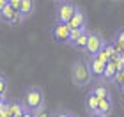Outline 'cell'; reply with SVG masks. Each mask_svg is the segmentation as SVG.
<instances>
[{"mask_svg":"<svg viewBox=\"0 0 124 117\" xmlns=\"http://www.w3.org/2000/svg\"><path fill=\"white\" fill-rule=\"evenodd\" d=\"M9 5L16 11V13H20V9H21V0H9Z\"/></svg>","mask_w":124,"mask_h":117,"instance_id":"ac0fdd59","label":"cell"},{"mask_svg":"<svg viewBox=\"0 0 124 117\" xmlns=\"http://www.w3.org/2000/svg\"><path fill=\"white\" fill-rule=\"evenodd\" d=\"M91 94H94L96 98H99V99H106V98H112V94H110V89L108 85H106L105 82H99V83H94V85L91 87V91H89Z\"/></svg>","mask_w":124,"mask_h":117,"instance_id":"ba28073f","label":"cell"},{"mask_svg":"<svg viewBox=\"0 0 124 117\" xmlns=\"http://www.w3.org/2000/svg\"><path fill=\"white\" fill-rule=\"evenodd\" d=\"M78 5L73 2H57L55 4V23L60 25H69V21L75 16Z\"/></svg>","mask_w":124,"mask_h":117,"instance_id":"3957f363","label":"cell"},{"mask_svg":"<svg viewBox=\"0 0 124 117\" xmlns=\"http://www.w3.org/2000/svg\"><path fill=\"white\" fill-rule=\"evenodd\" d=\"M23 117H34V112H30V110H25Z\"/></svg>","mask_w":124,"mask_h":117,"instance_id":"603a6c76","label":"cell"},{"mask_svg":"<svg viewBox=\"0 0 124 117\" xmlns=\"http://www.w3.org/2000/svg\"><path fill=\"white\" fill-rule=\"evenodd\" d=\"M69 34H71V29L69 25H60V23H55L53 29H52V36L57 43H67L69 41Z\"/></svg>","mask_w":124,"mask_h":117,"instance_id":"8992f818","label":"cell"},{"mask_svg":"<svg viewBox=\"0 0 124 117\" xmlns=\"http://www.w3.org/2000/svg\"><path fill=\"white\" fill-rule=\"evenodd\" d=\"M98 107H99V98H96L94 94L89 92V96H87V99H85V108H87L89 115L98 114Z\"/></svg>","mask_w":124,"mask_h":117,"instance_id":"8fae6325","label":"cell"},{"mask_svg":"<svg viewBox=\"0 0 124 117\" xmlns=\"http://www.w3.org/2000/svg\"><path fill=\"white\" fill-rule=\"evenodd\" d=\"M112 112H114V99L106 98V99H99V107H98V114L108 117Z\"/></svg>","mask_w":124,"mask_h":117,"instance_id":"9c48e42d","label":"cell"},{"mask_svg":"<svg viewBox=\"0 0 124 117\" xmlns=\"http://www.w3.org/2000/svg\"><path fill=\"white\" fill-rule=\"evenodd\" d=\"M7 117H11V115H7Z\"/></svg>","mask_w":124,"mask_h":117,"instance_id":"f1b7e54d","label":"cell"},{"mask_svg":"<svg viewBox=\"0 0 124 117\" xmlns=\"http://www.w3.org/2000/svg\"><path fill=\"white\" fill-rule=\"evenodd\" d=\"M9 5V0H0V14L4 13V9Z\"/></svg>","mask_w":124,"mask_h":117,"instance_id":"7402d4cb","label":"cell"},{"mask_svg":"<svg viewBox=\"0 0 124 117\" xmlns=\"http://www.w3.org/2000/svg\"><path fill=\"white\" fill-rule=\"evenodd\" d=\"M67 117H76V115H75V114H71V112H69V115H67Z\"/></svg>","mask_w":124,"mask_h":117,"instance_id":"83f0119b","label":"cell"},{"mask_svg":"<svg viewBox=\"0 0 124 117\" xmlns=\"http://www.w3.org/2000/svg\"><path fill=\"white\" fill-rule=\"evenodd\" d=\"M105 43L106 41L103 39V36H101L99 32H91V37H89V44L85 48V53L89 55V57H96V55L103 50Z\"/></svg>","mask_w":124,"mask_h":117,"instance_id":"277c9868","label":"cell"},{"mask_svg":"<svg viewBox=\"0 0 124 117\" xmlns=\"http://www.w3.org/2000/svg\"><path fill=\"white\" fill-rule=\"evenodd\" d=\"M21 21H23V18H21V14H20V13H16V16H14V18L9 21L7 25H9V27H16V25H20Z\"/></svg>","mask_w":124,"mask_h":117,"instance_id":"2e32d148","label":"cell"},{"mask_svg":"<svg viewBox=\"0 0 124 117\" xmlns=\"http://www.w3.org/2000/svg\"><path fill=\"white\" fill-rule=\"evenodd\" d=\"M69 115V112H67V110H59V112H55L52 117H67Z\"/></svg>","mask_w":124,"mask_h":117,"instance_id":"44dd1931","label":"cell"},{"mask_svg":"<svg viewBox=\"0 0 124 117\" xmlns=\"http://www.w3.org/2000/svg\"><path fill=\"white\" fill-rule=\"evenodd\" d=\"M25 107L21 101H9V115L11 117H23L25 114Z\"/></svg>","mask_w":124,"mask_h":117,"instance_id":"30bf717a","label":"cell"},{"mask_svg":"<svg viewBox=\"0 0 124 117\" xmlns=\"http://www.w3.org/2000/svg\"><path fill=\"white\" fill-rule=\"evenodd\" d=\"M87 29H75V30H71V34H69V41H67V44H71V46H75V43L83 36V32H85Z\"/></svg>","mask_w":124,"mask_h":117,"instance_id":"5bb4252c","label":"cell"},{"mask_svg":"<svg viewBox=\"0 0 124 117\" xmlns=\"http://www.w3.org/2000/svg\"><path fill=\"white\" fill-rule=\"evenodd\" d=\"M7 89H9V82H7V78H5L4 75H0V94H7Z\"/></svg>","mask_w":124,"mask_h":117,"instance_id":"9a60e30c","label":"cell"},{"mask_svg":"<svg viewBox=\"0 0 124 117\" xmlns=\"http://www.w3.org/2000/svg\"><path fill=\"white\" fill-rule=\"evenodd\" d=\"M2 101H7V94H5V96H4V94H0V103H2Z\"/></svg>","mask_w":124,"mask_h":117,"instance_id":"cb8c5ba5","label":"cell"},{"mask_svg":"<svg viewBox=\"0 0 124 117\" xmlns=\"http://www.w3.org/2000/svg\"><path fill=\"white\" fill-rule=\"evenodd\" d=\"M121 60H122V64H124V52L121 53Z\"/></svg>","mask_w":124,"mask_h":117,"instance_id":"4316f807","label":"cell"},{"mask_svg":"<svg viewBox=\"0 0 124 117\" xmlns=\"http://www.w3.org/2000/svg\"><path fill=\"white\" fill-rule=\"evenodd\" d=\"M87 66H89V71H91L92 78H99L103 80V75H105V69H106V64L101 62L98 57H87Z\"/></svg>","mask_w":124,"mask_h":117,"instance_id":"5b68a950","label":"cell"},{"mask_svg":"<svg viewBox=\"0 0 124 117\" xmlns=\"http://www.w3.org/2000/svg\"><path fill=\"white\" fill-rule=\"evenodd\" d=\"M121 107L124 108V94H122V98H121Z\"/></svg>","mask_w":124,"mask_h":117,"instance_id":"d4e9b609","label":"cell"},{"mask_svg":"<svg viewBox=\"0 0 124 117\" xmlns=\"http://www.w3.org/2000/svg\"><path fill=\"white\" fill-rule=\"evenodd\" d=\"M115 83H119V87H122L124 85V71H121V73H117V76H115V80H114Z\"/></svg>","mask_w":124,"mask_h":117,"instance_id":"ffe728a7","label":"cell"},{"mask_svg":"<svg viewBox=\"0 0 124 117\" xmlns=\"http://www.w3.org/2000/svg\"><path fill=\"white\" fill-rule=\"evenodd\" d=\"M89 37H91V32L85 30V32H83V36L75 43V46H73V48L80 50V52H85V48H87V44H89Z\"/></svg>","mask_w":124,"mask_h":117,"instance_id":"4fadbf2b","label":"cell"},{"mask_svg":"<svg viewBox=\"0 0 124 117\" xmlns=\"http://www.w3.org/2000/svg\"><path fill=\"white\" fill-rule=\"evenodd\" d=\"M71 82L76 87H87L89 83H92V75L89 71L87 62L83 60H75L71 66Z\"/></svg>","mask_w":124,"mask_h":117,"instance_id":"7a4b0ae2","label":"cell"},{"mask_svg":"<svg viewBox=\"0 0 124 117\" xmlns=\"http://www.w3.org/2000/svg\"><path fill=\"white\" fill-rule=\"evenodd\" d=\"M34 11H36V4H34V2H30V0H21L20 14H21V18H23V20H27L29 16H32Z\"/></svg>","mask_w":124,"mask_h":117,"instance_id":"7c38bea8","label":"cell"},{"mask_svg":"<svg viewBox=\"0 0 124 117\" xmlns=\"http://www.w3.org/2000/svg\"><path fill=\"white\" fill-rule=\"evenodd\" d=\"M34 117H52V115L48 114L46 107H43V108H39V110H36V112H34Z\"/></svg>","mask_w":124,"mask_h":117,"instance_id":"e0dca14e","label":"cell"},{"mask_svg":"<svg viewBox=\"0 0 124 117\" xmlns=\"http://www.w3.org/2000/svg\"><path fill=\"white\" fill-rule=\"evenodd\" d=\"M21 103H23V107H25L27 110H30V112H36V110L46 107V99H44L43 89L37 87V85L27 87L23 98H21Z\"/></svg>","mask_w":124,"mask_h":117,"instance_id":"6da1fadb","label":"cell"},{"mask_svg":"<svg viewBox=\"0 0 124 117\" xmlns=\"http://www.w3.org/2000/svg\"><path fill=\"white\" fill-rule=\"evenodd\" d=\"M69 29L71 30H75V29H87V14H85V11H83L80 5L76 7L75 16H73V20L69 21Z\"/></svg>","mask_w":124,"mask_h":117,"instance_id":"52a82bcc","label":"cell"},{"mask_svg":"<svg viewBox=\"0 0 124 117\" xmlns=\"http://www.w3.org/2000/svg\"><path fill=\"white\" fill-rule=\"evenodd\" d=\"M89 117H105V115H99V114H92V115H89Z\"/></svg>","mask_w":124,"mask_h":117,"instance_id":"484cf974","label":"cell"},{"mask_svg":"<svg viewBox=\"0 0 124 117\" xmlns=\"http://www.w3.org/2000/svg\"><path fill=\"white\" fill-rule=\"evenodd\" d=\"M114 41H115V43H119V44H122V46H124V30H119V32H117Z\"/></svg>","mask_w":124,"mask_h":117,"instance_id":"d6986e66","label":"cell"}]
</instances>
